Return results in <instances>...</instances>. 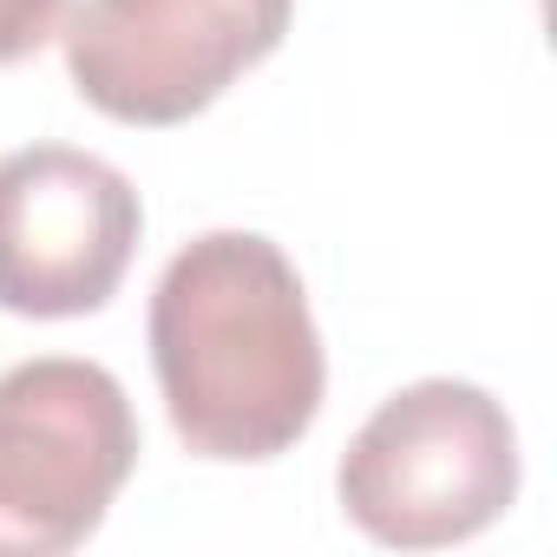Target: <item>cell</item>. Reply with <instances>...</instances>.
<instances>
[{"mask_svg":"<svg viewBox=\"0 0 557 557\" xmlns=\"http://www.w3.org/2000/svg\"><path fill=\"white\" fill-rule=\"evenodd\" d=\"M151 368L197 459H283L315 426L329 387L309 289L283 243L256 230L184 243L151 289Z\"/></svg>","mask_w":557,"mask_h":557,"instance_id":"cell-1","label":"cell"},{"mask_svg":"<svg viewBox=\"0 0 557 557\" xmlns=\"http://www.w3.org/2000/svg\"><path fill=\"white\" fill-rule=\"evenodd\" d=\"M335 492L342 511L387 550L466 544L518 498L511 413L472 381H413L348 440Z\"/></svg>","mask_w":557,"mask_h":557,"instance_id":"cell-2","label":"cell"},{"mask_svg":"<svg viewBox=\"0 0 557 557\" xmlns=\"http://www.w3.org/2000/svg\"><path fill=\"white\" fill-rule=\"evenodd\" d=\"M138 466V413L99 361L40 355L0 374V557H66Z\"/></svg>","mask_w":557,"mask_h":557,"instance_id":"cell-3","label":"cell"},{"mask_svg":"<svg viewBox=\"0 0 557 557\" xmlns=\"http://www.w3.org/2000/svg\"><path fill=\"white\" fill-rule=\"evenodd\" d=\"M289 14L296 0H86L66 73L119 125H184L283 47Z\"/></svg>","mask_w":557,"mask_h":557,"instance_id":"cell-4","label":"cell"},{"mask_svg":"<svg viewBox=\"0 0 557 557\" xmlns=\"http://www.w3.org/2000/svg\"><path fill=\"white\" fill-rule=\"evenodd\" d=\"M145 203L132 177L73 145H21L0 158V309L73 322L119 296Z\"/></svg>","mask_w":557,"mask_h":557,"instance_id":"cell-5","label":"cell"},{"mask_svg":"<svg viewBox=\"0 0 557 557\" xmlns=\"http://www.w3.org/2000/svg\"><path fill=\"white\" fill-rule=\"evenodd\" d=\"M66 0H0V66H21L60 34Z\"/></svg>","mask_w":557,"mask_h":557,"instance_id":"cell-6","label":"cell"}]
</instances>
